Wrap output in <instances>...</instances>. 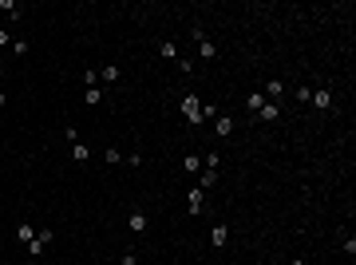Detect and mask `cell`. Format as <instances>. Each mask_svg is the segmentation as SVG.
<instances>
[{
    "label": "cell",
    "mask_w": 356,
    "mask_h": 265,
    "mask_svg": "<svg viewBox=\"0 0 356 265\" xmlns=\"http://www.w3.org/2000/svg\"><path fill=\"white\" fill-rule=\"evenodd\" d=\"M16 237H20L24 246H28V241H32V237H36V234H32V226H28V222H20V226H16Z\"/></svg>",
    "instance_id": "cell-15"
},
{
    "label": "cell",
    "mask_w": 356,
    "mask_h": 265,
    "mask_svg": "<svg viewBox=\"0 0 356 265\" xmlns=\"http://www.w3.org/2000/svg\"><path fill=\"white\" fill-rule=\"evenodd\" d=\"M218 182V170H202V178H198V190H210Z\"/></svg>",
    "instance_id": "cell-10"
},
{
    "label": "cell",
    "mask_w": 356,
    "mask_h": 265,
    "mask_svg": "<svg viewBox=\"0 0 356 265\" xmlns=\"http://www.w3.org/2000/svg\"><path fill=\"white\" fill-rule=\"evenodd\" d=\"M293 265H309V261H305V257H297V261H293Z\"/></svg>",
    "instance_id": "cell-24"
},
{
    "label": "cell",
    "mask_w": 356,
    "mask_h": 265,
    "mask_svg": "<svg viewBox=\"0 0 356 265\" xmlns=\"http://www.w3.org/2000/svg\"><path fill=\"white\" fill-rule=\"evenodd\" d=\"M127 226H131L135 234H143V230H147V214H143V210H135L131 218H127Z\"/></svg>",
    "instance_id": "cell-6"
},
{
    "label": "cell",
    "mask_w": 356,
    "mask_h": 265,
    "mask_svg": "<svg viewBox=\"0 0 356 265\" xmlns=\"http://www.w3.org/2000/svg\"><path fill=\"white\" fill-rule=\"evenodd\" d=\"M182 166H186V170H202V159H198V154H186V159H182Z\"/></svg>",
    "instance_id": "cell-20"
},
{
    "label": "cell",
    "mask_w": 356,
    "mask_h": 265,
    "mask_svg": "<svg viewBox=\"0 0 356 265\" xmlns=\"http://www.w3.org/2000/svg\"><path fill=\"white\" fill-rule=\"evenodd\" d=\"M123 265H139V261H135V257H131V253H127V257H123Z\"/></svg>",
    "instance_id": "cell-23"
},
{
    "label": "cell",
    "mask_w": 356,
    "mask_h": 265,
    "mask_svg": "<svg viewBox=\"0 0 356 265\" xmlns=\"http://www.w3.org/2000/svg\"><path fill=\"white\" fill-rule=\"evenodd\" d=\"M103 162H111V166H119V162H123V150H119V147H107V150H103Z\"/></svg>",
    "instance_id": "cell-14"
},
{
    "label": "cell",
    "mask_w": 356,
    "mask_h": 265,
    "mask_svg": "<svg viewBox=\"0 0 356 265\" xmlns=\"http://www.w3.org/2000/svg\"><path fill=\"white\" fill-rule=\"evenodd\" d=\"M226 241H230V230H226V226H214V230H210V246H214V250H222Z\"/></svg>",
    "instance_id": "cell-3"
},
{
    "label": "cell",
    "mask_w": 356,
    "mask_h": 265,
    "mask_svg": "<svg viewBox=\"0 0 356 265\" xmlns=\"http://www.w3.org/2000/svg\"><path fill=\"white\" fill-rule=\"evenodd\" d=\"M178 111H182V115L190 119V127H202V99H198V95H182V103H178Z\"/></svg>",
    "instance_id": "cell-1"
},
{
    "label": "cell",
    "mask_w": 356,
    "mask_h": 265,
    "mask_svg": "<svg viewBox=\"0 0 356 265\" xmlns=\"http://www.w3.org/2000/svg\"><path fill=\"white\" fill-rule=\"evenodd\" d=\"M309 103L321 107V111H328V107H332V91H328V87H317V91L309 95Z\"/></svg>",
    "instance_id": "cell-2"
},
{
    "label": "cell",
    "mask_w": 356,
    "mask_h": 265,
    "mask_svg": "<svg viewBox=\"0 0 356 265\" xmlns=\"http://www.w3.org/2000/svg\"><path fill=\"white\" fill-rule=\"evenodd\" d=\"M198 52H202V59H214V56H218V48L210 44V40H202V44H198Z\"/></svg>",
    "instance_id": "cell-17"
},
{
    "label": "cell",
    "mask_w": 356,
    "mask_h": 265,
    "mask_svg": "<svg viewBox=\"0 0 356 265\" xmlns=\"http://www.w3.org/2000/svg\"><path fill=\"white\" fill-rule=\"evenodd\" d=\"M202 194L206 190H198V186L190 190V214H202Z\"/></svg>",
    "instance_id": "cell-13"
},
{
    "label": "cell",
    "mask_w": 356,
    "mask_h": 265,
    "mask_svg": "<svg viewBox=\"0 0 356 265\" xmlns=\"http://www.w3.org/2000/svg\"><path fill=\"white\" fill-rule=\"evenodd\" d=\"M159 52H163L166 59H178V44H159Z\"/></svg>",
    "instance_id": "cell-21"
},
{
    "label": "cell",
    "mask_w": 356,
    "mask_h": 265,
    "mask_svg": "<svg viewBox=\"0 0 356 265\" xmlns=\"http://www.w3.org/2000/svg\"><path fill=\"white\" fill-rule=\"evenodd\" d=\"M72 159H75V162H87V159H91L87 143H75V147H72Z\"/></svg>",
    "instance_id": "cell-11"
},
{
    "label": "cell",
    "mask_w": 356,
    "mask_h": 265,
    "mask_svg": "<svg viewBox=\"0 0 356 265\" xmlns=\"http://www.w3.org/2000/svg\"><path fill=\"white\" fill-rule=\"evenodd\" d=\"M202 166H206V170H218V150H206V154H202Z\"/></svg>",
    "instance_id": "cell-16"
},
{
    "label": "cell",
    "mask_w": 356,
    "mask_h": 265,
    "mask_svg": "<svg viewBox=\"0 0 356 265\" xmlns=\"http://www.w3.org/2000/svg\"><path fill=\"white\" fill-rule=\"evenodd\" d=\"M261 95H265L269 103H273V99H281V95H285V83H281V79H269V83H265V91H261Z\"/></svg>",
    "instance_id": "cell-4"
},
{
    "label": "cell",
    "mask_w": 356,
    "mask_h": 265,
    "mask_svg": "<svg viewBox=\"0 0 356 265\" xmlns=\"http://www.w3.org/2000/svg\"><path fill=\"white\" fill-rule=\"evenodd\" d=\"M48 250V246H44V241H40V237H32V241H28V253H32V257H40V253H44Z\"/></svg>",
    "instance_id": "cell-19"
},
{
    "label": "cell",
    "mask_w": 356,
    "mask_h": 265,
    "mask_svg": "<svg viewBox=\"0 0 356 265\" xmlns=\"http://www.w3.org/2000/svg\"><path fill=\"white\" fill-rule=\"evenodd\" d=\"M230 131H234V119H230V115H218V119H214V135H218V139H226Z\"/></svg>",
    "instance_id": "cell-5"
},
{
    "label": "cell",
    "mask_w": 356,
    "mask_h": 265,
    "mask_svg": "<svg viewBox=\"0 0 356 265\" xmlns=\"http://www.w3.org/2000/svg\"><path fill=\"white\" fill-rule=\"evenodd\" d=\"M277 115H281V107H277V103H265L261 111H257V119H265V123H273Z\"/></svg>",
    "instance_id": "cell-9"
},
{
    "label": "cell",
    "mask_w": 356,
    "mask_h": 265,
    "mask_svg": "<svg viewBox=\"0 0 356 265\" xmlns=\"http://www.w3.org/2000/svg\"><path fill=\"white\" fill-rule=\"evenodd\" d=\"M265 103H269V99H265V95H261V91H250V99H246V107H250L253 115H257V111H261V107H265Z\"/></svg>",
    "instance_id": "cell-7"
},
{
    "label": "cell",
    "mask_w": 356,
    "mask_h": 265,
    "mask_svg": "<svg viewBox=\"0 0 356 265\" xmlns=\"http://www.w3.org/2000/svg\"><path fill=\"white\" fill-rule=\"evenodd\" d=\"M4 44H12V40H8V32L0 28V48H4Z\"/></svg>",
    "instance_id": "cell-22"
},
{
    "label": "cell",
    "mask_w": 356,
    "mask_h": 265,
    "mask_svg": "<svg viewBox=\"0 0 356 265\" xmlns=\"http://www.w3.org/2000/svg\"><path fill=\"white\" fill-rule=\"evenodd\" d=\"M0 8H4V12L12 16V20H16V16H20V4H16V0H0Z\"/></svg>",
    "instance_id": "cell-18"
},
{
    "label": "cell",
    "mask_w": 356,
    "mask_h": 265,
    "mask_svg": "<svg viewBox=\"0 0 356 265\" xmlns=\"http://www.w3.org/2000/svg\"><path fill=\"white\" fill-rule=\"evenodd\" d=\"M99 79H103V83H119V68H115V63H107L103 72H99Z\"/></svg>",
    "instance_id": "cell-12"
},
{
    "label": "cell",
    "mask_w": 356,
    "mask_h": 265,
    "mask_svg": "<svg viewBox=\"0 0 356 265\" xmlns=\"http://www.w3.org/2000/svg\"><path fill=\"white\" fill-rule=\"evenodd\" d=\"M83 103L99 107V103H103V87H87V91H83Z\"/></svg>",
    "instance_id": "cell-8"
}]
</instances>
